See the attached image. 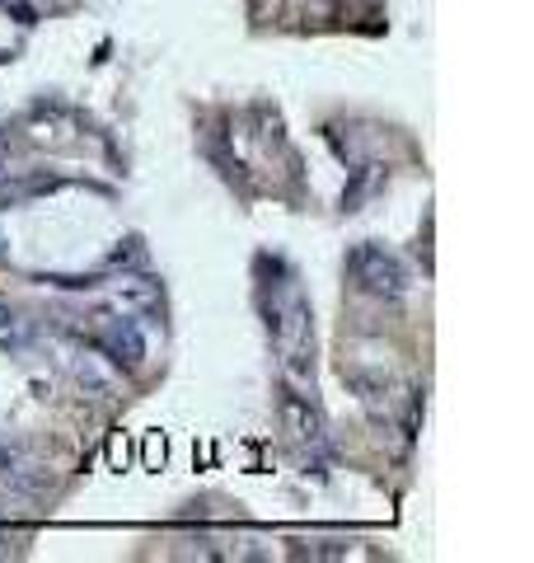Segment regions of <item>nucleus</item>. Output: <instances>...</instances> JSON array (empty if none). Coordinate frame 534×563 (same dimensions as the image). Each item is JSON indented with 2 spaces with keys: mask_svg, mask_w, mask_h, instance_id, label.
Wrapping results in <instances>:
<instances>
[{
  "mask_svg": "<svg viewBox=\"0 0 534 563\" xmlns=\"http://www.w3.org/2000/svg\"><path fill=\"white\" fill-rule=\"evenodd\" d=\"M310 320H314L310 301L296 282H287V287L267 301V333H272V343L281 352L287 376H296V380L314 376V324Z\"/></svg>",
  "mask_w": 534,
  "mask_h": 563,
  "instance_id": "1",
  "label": "nucleus"
},
{
  "mask_svg": "<svg viewBox=\"0 0 534 563\" xmlns=\"http://www.w3.org/2000/svg\"><path fill=\"white\" fill-rule=\"evenodd\" d=\"M347 273L356 282V291L376 296V301H403L408 296V268L385 244H356L347 254Z\"/></svg>",
  "mask_w": 534,
  "mask_h": 563,
  "instance_id": "2",
  "label": "nucleus"
},
{
  "mask_svg": "<svg viewBox=\"0 0 534 563\" xmlns=\"http://www.w3.org/2000/svg\"><path fill=\"white\" fill-rule=\"evenodd\" d=\"M94 339H99V347L109 352L113 362H127V366L146 362V329H141V320H136V314H127V310H122V314H103Z\"/></svg>",
  "mask_w": 534,
  "mask_h": 563,
  "instance_id": "4",
  "label": "nucleus"
},
{
  "mask_svg": "<svg viewBox=\"0 0 534 563\" xmlns=\"http://www.w3.org/2000/svg\"><path fill=\"white\" fill-rule=\"evenodd\" d=\"M281 422H287V432H291V442L300 451H310V455H324L329 446V422L324 413H319V404L310 395H300V390H281Z\"/></svg>",
  "mask_w": 534,
  "mask_h": 563,
  "instance_id": "3",
  "label": "nucleus"
},
{
  "mask_svg": "<svg viewBox=\"0 0 534 563\" xmlns=\"http://www.w3.org/2000/svg\"><path fill=\"white\" fill-rule=\"evenodd\" d=\"M5 165H10V155H5V146H0V174H5Z\"/></svg>",
  "mask_w": 534,
  "mask_h": 563,
  "instance_id": "5",
  "label": "nucleus"
}]
</instances>
